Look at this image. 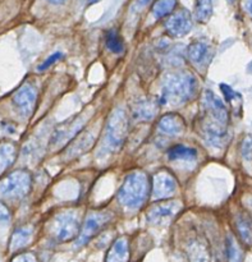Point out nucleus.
<instances>
[{
    "mask_svg": "<svg viewBox=\"0 0 252 262\" xmlns=\"http://www.w3.org/2000/svg\"><path fill=\"white\" fill-rule=\"evenodd\" d=\"M105 42L107 48L114 54H122L124 51V43H123L122 37L115 30H109L105 36Z\"/></svg>",
    "mask_w": 252,
    "mask_h": 262,
    "instance_id": "obj_24",
    "label": "nucleus"
},
{
    "mask_svg": "<svg viewBox=\"0 0 252 262\" xmlns=\"http://www.w3.org/2000/svg\"><path fill=\"white\" fill-rule=\"evenodd\" d=\"M168 158L172 161H191L197 158V151L195 148L187 147V146L176 145L168 150Z\"/></svg>",
    "mask_w": 252,
    "mask_h": 262,
    "instance_id": "obj_21",
    "label": "nucleus"
},
{
    "mask_svg": "<svg viewBox=\"0 0 252 262\" xmlns=\"http://www.w3.org/2000/svg\"><path fill=\"white\" fill-rule=\"evenodd\" d=\"M36 101H37V91L31 83L22 84L12 97L13 106L17 110L18 114L23 118H28L32 115Z\"/></svg>",
    "mask_w": 252,
    "mask_h": 262,
    "instance_id": "obj_8",
    "label": "nucleus"
},
{
    "mask_svg": "<svg viewBox=\"0 0 252 262\" xmlns=\"http://www.w3.org/2000/svg\"><path fill=\"white\" fill-rule=\"evenodd\" d=\"M247 8H248V12H250L252 15V0H247Z\"/></svg>",
    "mask_w": 252,
    "mask_h": 262,
    "instance_id": "obj_33",
    "label": "nucleus"
},
{
    "mask_svg": "<svg viewBox=\"0 0 252 262\" xmlns=\"http://www.w3.org/2000/svg\"><path fill=\"white\" fill-rule=\"evenodd\" d=\"M151 2H154V0H137V2L135 3V7L137 8V9H142L146 5L150 4Z\"/></svg>",
    "mask_w": 252,
    "mask_h": 262,
    "instance_id": "obj_31",
    "label": "nucleus"
},
{
    "mask_svg": "<svg viewBox=\"0 0 252 262\" xmlns=\"http://www.w3.org/2000/svg\"><path fill=\"white\" fill-rule=\"evenodd\" d=\"M159 130L164 135L169 136V137H174V136L183 135L186 130V123H184L183 118L178 114H166L159 120L158 124Z\"/></svg>",
    "mask_w": 252,
    "mask_h": 262,
    "instance_id": "obj_15",
    "label": "nucleus"
},
{
    "mask_svg": "<svg viewBox=\"0 0 252 262\" xmlns=\"http://www.w3.org/2000/svg\"><path fill=\"white\" fill-rule=\"evenodd\" d=\"M32 184L30 173L17 170L0 181V197L5 200H20L28 194Z\"/></svg>",
    "mask_w": 252,
    "mask_h": 262,
    "instance_id": "obj_4",
    "label": "nucleus"
},
{
    "mask_svg": "<svg viewBox=\"0 0 252 262\" xmlns=\"http://www.w3.org/2000/svg\"><path fill=\"white\" fill-rule=\"evenodd\" d=\"M127 130L128 120L125 113L122 109L114 110L108 119L100 154L105 156L119 151L127 137Z\"/></svg>",
    "mask_w": 252,
    "mask_h": 262,
    "instance_id": "obj_3",
    "label": "nucleus"
},
{
    "mask_svg": "<svg viewBox=\"0 0 252 262\" xmlns=\"http://www.w3.org/2000/svg\"><path fill=\"white\" fill-rule=\"evenodd\" d=\"M241 151H242V156L246 160L252 161V135H247L243 138Z\"/></svg>",
    "mask_w": 252,
    "mask_h": 262,
    "instance_id": "obj_27",
    "label": "nucleus"
},
{
    "mask_svg": "<svg viewBox=\"0 0 252 262\" xmlns=\"http://www.w3.org/2000/svg\"><path fill=\"white\" fill-rule=\"evenodd\" d=\"M165 30L172 37L186 36L192 30V17L187 9H181L172 14L165 22Z\"/></svg>",
    "mask_w": 252,
    "mask_h": 262,
    "instance_id": "obj_9",
    "label": "nucleus"
},
{
    "mask_svg": "<svg viewBox=\"0 0 252 262\" xmlns=\"http://www.w3.org/2000/svg\"><path fill=\"white\" fill-rule=\"evenodd\" d=\"M227 261L243 262V251L233 237L227 238Z\"/></svg>",
    "mask_w": 252,
    "mask_h": 262,
    "instance_id": "obj_25",
    "label": "nucleus"
},
{
    "mask_svg": "<svg viewBox=\"0 0 252 262\" xmlns=\"http://www.w3.org/2000/svg\"><path fill=\"white\" fill-rule=\"evenodd\" d=\"M91 140H92L91 133H86V135H83L81 138H79L78 142H77L76 145H73V147L69 150V152L74 156L79 155V154H83L85 151H87L90 147H91Z\"/></svg>",
    "mask_w": 252,
    "mask_h": 262,
    "instance_id": "obj_26",
    "label": "nucleus"
},
{
    "mask_svg": "<svg viewBox=\"0 0 252 262\" xmlns=\"http://www.w3.org/2000/svg\"><path fill=\"white\" fill-rule=\"evenodd\" d=\"M10 210L8 209V206L3 202H0V223L2 222H8L10 219Z\"/></svg>",
    "mask_w": 252,
    "mask_h": 262,
    "instance_id": "obj_30",
    "label": "nucleus"
},
{
    "mask_svg": "<svg viewBox=\"0 0 252 262\" xmlns=\"http://www.w3.org/2000/svg\"><path fill=\"white\" fill-rule=\"evenodd\" d=\"M10 262H37V257H36L33 253L25 252V253H19V255L14 256L13 260Z\"/></svg>",
    "mask_w": 252,
    "mask_h": 262,
    "instance_id": "obj_29",
    "label": "nucleus"
},
{
    "mask_svg": "<svg viewBox=\"0 0 252 262\" xmlns=\"http://www.w3.org/2000/svg\"><path fill=\"white\" fill-rule=\"evenodd\" d=\"M177 7V0H158L153 7V15L156 19L171 14Z\"/></svg>",
    "mask_w": 252,
    "mask_h": 262,
    "instance_id": "obj_23",
    "label": "nucleus"
},
{
    "mask_svg": "<svg viewBox=\"0 0 252 262\" xmlns=\"http://www.w3.org/2000/svg\"><path fill=\"white\" fill-rule=\"evenodd\" d=\"M236 230L241 241L246 246H252V220L247 215L238 214L236 216Z\"/></svg>",
    "mask_w": 252,
    "mask_h": 262,
    "instance_id": "obj_19",
    "label": "nucleus"
},
{
    "mask_svg": "<svg viewBox=\"0 0 252 262\" xmlns=\"http://www.w3.org/2000/svg\"><path fill=\"white\" fill-rule=\"evenodd\" d=\"M202 101H204L205 115L223 123V124H228V109L225 107L224 102L214 92H205Z\"/></svg>",
    "mask_w": 252,
    "mask_h": 262,
    "instance_id": "obj_13",
    "label": "nucleus"
},
{
    "mask_svg": "<svg viewBox=\"0 0 252 262\" xmlns=\"http://www.w3.org/2000/svg\"><path fill=\"white\" fill-rule=\"evenodd\" d=\"M187 56L196 68L205 69L213 59V49L205 41H195L187 48Z\"/></svg>",
    "mask_w": 252,
    "mask_h": 262,
    "instance_id": "obj_12",
    "label": "nucleus"
},
{
    "mask_svg": "<svg viewBox=\"0 0 252 262\" xmlns=\"http://www.w3.org/2000/svg\"><path fill=\"white\" fill-rule=\"evenodd\" d=\"M199 83L194 74L174 72L166 74L161 84L160 104L179 106L190 101L196 95Z\"/></svg>",
    "mask_w": 252,
    "mask_h": 262,
    "instance_id": "obj_1",
    "label": "nucleus"
},
{
    "mask_svg": "<svg viewBox=\"0 0 252 262\" xmlns=\"http://www.w3.org/2000/svg\"><path fill=\"white\" fill-rule=\"evenodd\" d=\"M227 2H228V3H235L236 0H227Z\"/></svg>",
    "mask_w": 252,
    "mask_h": 262,
    "instance_id": "obj_34",
    "label": "nucleus"
},
{
    "mask_svg": "<svg viewBox=\"0 0 252 262\" xmlns=\"http://www.w3.org/2000/svg\"><path fill=\"white\" fill-rule=\"evenodd\" d=\"M53 235L59 242H69L79 235L81 224L76 212L68 211L58 215L53 222Z\"/></svg>",
    "mask_w": 252,
    "mask_h": 262,
    "instance_id": "obj_5",
    "label": "nucleus"
},
{
    "mask_svg": "<svg viewBox=\"0 0 252 262\" xmlns=\"http://www.w3.org/2000/svg\"><path fill=\"white\" fill-rule=\"evenodd\" d=\"M213 15V2L212 0H196L195 5V18L197 22L206 23Z\"/></svg>",
    "mask_w": 252,
    "mask_h": 262,
    "instance_id": "obj_22",
    "label": "nucleus"
},
{
    "mask_svg": "<svg viewBox=\"0 0 252 262\" xmlns=\"http://www.w3.org/2000/svg\"><path fill=\"white\" fill-rule=\"evenodd\" d=\"M33 229L31 227H20L18 229H15L13 232L12 238H10L9 248L12 252L15 251L22 250L23 247L28 245L31 242V238H32Z\"/></svg>",
    "mask_w": 252,
    "mask_h": 262,
    "instance_id": "obj_18",
    "label": "nucleus"
},
{
    "mask_svg": "<svg viewBox=\"0 0 252 262\" xmlns=\"http://www.w3.org/2000/svg\"><path fill=\"white\" fill-rule=\"evenodd\" d=\"M177 189V181L169 171H159L153 181V194L156 200H164L173 196Z\"/></svg>",
    "mask_w": 252,
    "mask_h": 262,
    "instance_id": "obj_11",
    "label": "nucleus"
},
{
    "mask_svg": "<svg viewBox=\"0 0 252 262\" xmlns=\"http://www.w3.org/2000/svg\"><path fill=\"white\" fill-rule=\"evenodd\" d=\"M187 257L190 262H209L210 255L206 243L201 239H194L187 245Z\"/></svg>",
    "mask_w": 252,
    "mask_h": 262,
    "instance_id": "obj_17",
    "label": "nucleus"
},
{
    "mask_svg": "<svg viewBox=\"0 0 252 262\" xmlns=\"http://www.w3.org/2000/svg\"><path fill=\"white\" fill-rule=\"evenodd\" d=\"M110 220H112V214H109V212H94V214H90L86 217V220H85V224L81 228L79 235L77 237V247H82L86 243H89Z\"/></svg>",
    "mask_w": 252,
    "mask_h": 262,
    "instance_id": "obj_7",
    "label": "nucleus"
},
{
    "mask_svg": "<svg viewBox=\"0 0 252 262\" xmlns=\"http://www.w3.org/2000/svg\"><path fill=\"white\" fill-rule=\"evenodd\" d=\"M181 210V205L178 202H161L156 204L149 210L148 222L153 225H161L171 222L177 212Z\"/></svg>",
    "mask_w": 252,
    "mask_h": 262,
    "instance_id": "obj_10",
    "label": "nucleus"
},
{
    "mask_svg": "<svg viewBox=\"0 0 252 262\" xmlns=\"http://www.w3.org/2000/svg\"><path fill=\"white\" fill-rule=\"evenodd\" d=\"M159 109L158 100L142 97L132 105V118L136 120H150L156 115Z\"/></svg>",
    "mask_w": 252,
    "mask_h": 262,
    "instance_id": "obj_14",
    "label": "nucleus"
},
{
    "mask_svg": "<svg viewBox=\"0 0 252 262\" xmlns=\"http://www.w3.org/2000/svg\"><path fill=\"white\" fill-rule=\"evenodd\" d=\"M200 130L205 142L215 148H222L227 142V124L205 115L200 122Z\"/></svg>",
    "mask_w": 252,
    "mask_h": 262,
    "instance_id": "obj_6",
    "label": "nucleus"
},
{
    "mask_svg": "<svg viewBox=\"0 0 252 262\" xmlns=\"http://www.w3.org/2000/svg\"><path fill=\"white\" fill-rule=\"evenodd\" d=\"M17 158V147L12 142L0 143V173L7 170Z\"/></svg>",
    "mask_w": 252,
    "mask_h": 262,
    "instance_id": "obj_20",
    "label": "nucleus"
},
{
    "mask_svg": "<svg viewBox=\"0 0 252 262\" xmlns=\"http://www.w3.org/2000/svg\"><path fill=\"white\" fill-rule=\"evenodd\" d=\"M61 58H63V53H60V51H55V53L51 54V55L49 56V58L46 59V60H44L43 63H41L40 66H38L37 69H38V71H40V72L45 71V69L50 68V67L53 66V64H55L56 61L60 60Z\"/></svg>",
    "mask_w": 252,
    "mask_h": 262,
    "instance_id": "obj_28",
    "label": "nucleus"
},
{
    "mask_svg": "<svg viewBox=\"0 0 252 262\" xmlns=\"http://www.w3.org/2000/svg\"><path fill=\"white\" fill-rule=\"evenodd\" d=\"M130 256L131 252L128 239L125 237H120L112 245L105 262H128Z\"/></svg>",
    "mask_w": 252,
    "mask_h": 262,
    "instance_id": "obj_16",
    "label": "nucleus"
},
{
    "mask_svg": "<svg viewBox=\"0 0 252 262\" xmlns=\"http://www.w3.org/2000/svg\"><path fill=\"white\" fill-rule=\"evenodd\" d=\"M46 2L50 3V4H54V5H60V4H64L67 0H46Z\"/></svg>",
    "mask_w": 252,
    "mask_h": 262,
    "instance_id": "obj_32",
    "label": "nucleus"
},
{
    "mask_svg": "<svg viewBox=\"0 0 252 262\" xmlns=\"http://www.w3.org/2000/svg\"><path fill=\"white\" fill-rule=\"evenodd\" d=\"M151 184L145 173H131L125 177L118 192V200L124 207L131 210L140 209L148 200Z\"/></svg>",
    "mask_w": 252,
    "mask_h": 262,
    "instance_id": "obj_2",
    "label": "nucleus"
}]
</instances>
